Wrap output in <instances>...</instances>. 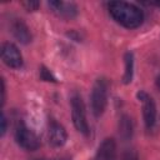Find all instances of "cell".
Returning a JSON list of instances; mask_svg holds the SVG:
<instances>
[{"mask_svg":"<svg viewBox=\"0 0 160 160\" xmlns=\"http://www.w3.org/2000/svg\"><path fill=\"white\" fill-rule=\"evenodd\" d=\"M118 130H119V135L122 140H130L132 138L134 134V125H132V120L129 115L124 114L120 116L119 119V124H118Z\"/></svg>","mask_w":160,"mask_h":160,"instance_id":"8fae6325","label":"cell"},{"mask_svg":"<svg viewBox=\"0 0 160 160\" xmlns=\"http://www.w3.org/2000/svg\"><path fill=\"white\" fill-rule=\"evenodd\" d=\"M124 60H125V71H124L122 81H124V84H130L132 81V76H134V55H132V52H130V51L125 52Z\"/></svg>","mask_w":160,"mask_h":160,"instance_id":"7c38bea8","label":"cell"},{"mask_svg":"<svg viewBox=\"0 0 160 160\" xmlns=\"http://www.w3.org/2000/svg\"><path fill=\"white\" fill-rule=\"evenodd\" d=\"M122 160H139V156H138V152L135 150H126L124 154H122Z\"/></svg>","mask_w":160,"mask_h":160,"instance_id":"9a60e30c","label":"cell"},{"mask_svg":"<svg viewBox=\"0 0 160 160\" xmlns=\"http://www.w3.org/2000/svg\"><path fill=\"white\" fill-rule=\"evenodd\" d=\"M108 96H109V81L105 78H99L94 82L91 95H90V104L91 111L95 118H100L108 105Z\"/></svg>","mask_w":160,"mask_h":160,"instance_id":"7a4b0ae2","label":"cell"},{"mask_svg":"<svg viewBox=\"0 0 160 160\" xmlns=\"http://www.w3.org/2000/svg\"><path fill=\"white\" fill-rule=\"evenodd\" d=\"M1 60L6 66L12 69H20L24 64L20 50L12 42H4L1 45Z\"/></svg>","mask_w":160,"mask_h":160,"instance_id":"8992f818","label":"cell"},{"mask_svg":"<svg viewBox=\"0 0 160 160\" xmlns=\"http://www.w3.org/2000/svg\"><path fill=\"white\" fill-rule=\"evenodd\" d=\"M51 11L60 19L64 20H72L78 15V6L71 1H59L52 0L48 2Z\"/></svg>","mask_w":160,"mask_h":160,"instance_id":"52a82bcc","label":"cell"},{"mask_svg":"<svg viewBox=\"0 0 160 160\" xmlns=\"http://www.w3.org/2000/svg\"><path fill=\"white\" fill-rule=\"evenodd\" d=\"M110 16L121 26L126 29H136L144 21L142 10L130 2L125 1H111L108 5Z\"/></svg>","mask_w":160,"mask_h":160,"instance_id":"6da1fadb","label":"cell"},{"mask_svg":"<svg viewBox=\"0 0 160 160\" xmlns=\"http://www.w3.org/2000/svg\"><path fill=\"white\" fill-rule=\"evenodd\" d=\"M116 142L112 138H106L98 148L95 160H115L116 159Z\"/></svg>","mask_w":160,"mask_h":160,"instance_id":"9c48e42d","label":"cell"},{"mask_svg":"<svg viewBox=\"0 0 160 160\" xmlns=\"http://www.w3.org/2000/svg\"><path fill=\"white\" fill-rule=\"evenodd\" d=\"M149 5H155V6H158V8H160V1H155V2H148Z\"/></svg>","mask_w":160,"mask_h":160,"instance_id":"ffe728a7","label":"cell"},{"mask_svg":"<svg viewBox=\"0 0 160 160\" xmlns=\"http://www.w3.org/2000/svg\"><path fill=\"white\" fill-rule=\"evenodd\" d=\"M0 130H1V136H4L6 132V118H5L4 112L1 114V129Z\"/></svg>","mask_w":160,"mask_h":160,"instance_id":"2e32d148","label":"cell"},{"mask_svg":"<svg viewBox=\"0 0 160 160\" xmlns=\"http://www.w3.org/2000/svg\"><path fill=\"white\" fill-rule=\"evenodd\" d=\"M70 106H71V119H72V124H74L75 129L80 134L89 136L90 128H89V122L86 120L85 105H84L81 96L78 94L72 95L70 99Z\"/></svg>","mask_w":160,"mask_h":160,"instance_id":"3957f363","label":"cell"},{"mask_svg":"<svg viewBox=\"0 0 160 160\" xmlns=\"http://www.w3.org/2000/svg\"><path fill=\"white\" fill-rule=\"evenodd\" d=\"M48 139H49V144L52 148H61L62 145H65L68 140V134L65 128L59 122H56L55 120H50L48 126Z\"/></svg>","mask_w":160,"mask_h":160,"instance_id":"ba28073f","label":"cell"},{"mask_svg":"<svg viewBox=\"0 0 160 160\" xmlns=\"http://www.w3.org/2000/svg\"><path fill=\"white\" fill-rule=\"evenodd\" d=\"M11 31L14 34V36L21 42V44H29L31 41V32L28 28V25L20 20V19H16L12 24H11Z\"/></svg>","mask_w":160,"mask_h":160,"instance_id":"30bf717a","label":"cell"},{"mask_svg":"<svg viewBox=\"0 0 160 160\" xmlns=\"http://www.w3.org/2000/svg\"><path fill=\"white\" fill-rule=\"evenodd\" d=\"M5 102V82L4 80H1V104L4 105Z\"/></svg>","mask_w":160,"mask_h":160,"instance_id":"e0dca14e","label":"cell"},{"mask_svg":"<svg viewBox=\"0 0 160 160\" xmlns=\"http://www.w3.org/2000/svg\"><path fill=\"white\" fill-rule=\"evenodd\" d=\"M40 78H41V80H44V81L56 82L55 76H54V75L50 72V70H49V69H46L45 66H41V68H40Z\"/></svg>","mask_w":160,"mask_h":160,"instance_id":"4fadbf2b","label":"cell"},{"mask_svg":"<svg viewBox=\"0 0 160 160\" xmlns=\"http://www.w3.org/2000/svg\"><path fill=\"white\" fill-rule=\"evenodd\" d=\"M36 160H71L69 156H61V158H52V159H36Z\"/></svg>","mask_w":160,"mask_h":160,"instance_id":"ac0fdd59","label":"cell"},{"mask_svg":"<svg viewBox=\"0 0 160 160\" xmlns=\"http://www.w3.org/2000/svg\"><path fill=\"white\" fill-rule=\"evenodd\" d=\"M21 5H22L26 10H29V11H35V10H38L40 2H39V1H32V0H30V1H22Z\"/></svg>","mask_w":160,"mask_h":160,"instance_id":"5bb4252c","label":"cell"},{"mask_svg":"<svg viewBox=\"0 0 160 160\" xmlns=\"http://www.w3.org/2000/svg\"><path fill=\"white\" fill-rule=\"evenodd\" d=\"M155 84H156V88L160 90V75H158V78L155 80Z\"/></svg>","mask_w":160,"mask_h":160,"instance_id":"d6986e66","label":"cell"},{"mask_svg":"<svg viewBox=\"0 0 160 160\" xmlns=\"http://www.w3.org/2000/svg\"><path fill=\"white\" fill-rule=\"evenodd\" d=\"M15 140H16V144L20 148H22V149H25L28 151H34V150L40 148L39 136L31 129H29L22 121L18 122V125H16Z\"/></svg>","mask_w":160,"mask_h":160,"instance_id":"277c9868","label":"cell"},{"mask_svg":"<svg viewBox=\"0 0 160 160\" xmlns=\"http://www.w3.org/2000/svg\"><path fill=\"white\" fill-rule=\"evenodd\" d=\"M139 101L141 102V109H142V118H144V122L146 129H151L155 122H156V104L154 101V99L145 92L144 90H140L136 94Z\"/></svg>","mask_w":160,"mask_h":160,"instance_id":"5b68a950","label":"cell"}]
</instances>
